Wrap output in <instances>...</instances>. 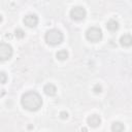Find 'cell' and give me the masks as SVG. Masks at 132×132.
Wrapping results in <instances>:
<instances>
[{
    "label": "cell",
    "instance_id": "6da1fadb",
    "mask_svg": "<svg viewBox=\"0 0 132 132\" xmlns=\"http://www.w3.org/2000/svg\"><path fill=\"white\" fill-rule=\"evenodd\" d=\"M23 107L29 111H36L42 106V98L35 91H28L21 98Z\"/></svg>",
    "mask_w": 132,
    "mask_h": 132
},
{
    "label": "cell",
    "instance_id": "7a4b0ae2",
    "mask_svg": "<svg viewBox=\"0 0 132 132\" xmlns=\"http://www.w3.org/2000/svg\"><path fill=\"white\" fill-rule=\"evenodd\" d=\"M63 33L58 29H51L46 31L44 35V39L50 45H58L63 41Z\"/></svg>",
    "mask_w": 132,
    "mask_h": 132
},
{
    "label": "cell",
    "instance_id": "3957f363",
    "mask_svg": "<svg viewBox=\"0 0 132 132\" xmlns=\"http://www.w3.org/2000/svg\"><path fill=\"white\" fill-rule=\"evenodd\" d=\"M86 38L91 42H98L102 39V31L99 27H90L86 32Z\"/></svg>",
    "mask_w": 132,
    "mask_h": 132
},
{
    "label": "cell",
    "instance_id": "277c9868",
    "mask_svg": "<svg viewBox=\"0 0 132 132\" xmlns=\"http://www.w3.org/2000/svg\"><path fill=\"white\" fill-rule=\"evenodd\" d=\"M12 47L10 44L6 43V42H1L0 43V60L2 62L7 61L11 58L12 56Z\"/></svg>",
    "mask_w": 132,
    "mask_h": 132
},
{
    "label": "cell",
    "instance_id": "5b68a950",
    "mask_svg": "<svg viewBox=\"0 0 132 132\" xmlns=\"http://www.w3.org/2000/svg\"><path fill=\"white\" fill-rule=\"evenodd\" d=\"M87 11L82 6H74L70 10V16L74 21H81L86 18Z\"/></svg>",
    "mask_w": 132,
    "mask_h": 132
},
{
    "label": "cell",
    "instance_id": "8992f818",
    "mask_svg": "<svg viewBox=\"0 0 132 132\" xmlns=\"http://www.w3.org/2000/svg\"><path fill=\"white\" fill-rule=\"evenodd\" d=\"M23 22H24V24H25L27 27H29V28H34V27H36L37 24H38V16H37L36 14H34V13L27 14V15L24 18Z\"/></svg>",
    "mask_w": 132,
    "mask_h": 132
},
{
    "label": "cell",
    "instance_id": "52a82bcc",
    "mask_svg": "<svg viewBox=\"0 0 132 132\" xmlns=\"http://www.w3.org/2000/svg\"><path fill=\"white\" fill-rule=\"evenodd\" d=\"M87 122H88V125H89L90 127L96 128V127L100 126V124H101V118H100L98 114H91V116L88 118Z\"/></svg>",
    "mask_w": 132,
    "mask_h": 132
},
{
    "label": "cell",
    "instance_id": "ba28073f",
    "mask_svg": "<svg viewBox=\"0 0 132 132\" xmlns=\"http://www.w3.org/2000/svg\"><path fill=\"white\" fill-rule=\"evenodd\" d=\"M120 43H121L122 46H125V47L131 46L132 45V36L130 34L122 35L121 38H120Z\"/></svg>",
    "mask_w": 132,
    "mask_h": 132
},
{
    "label": "cell",
    "instance_id": "9c48e42d",
    "mask_svg": "<svg viewBox=\"0 0 132 132\" xmlns=\"http://www.w3.org/2000/svg\"><path fill=\"white\" fill-rule=\"evenodd\" d=\"M43 92L45 95L47 96H55L56 93H57V88L55 85L53 84H46L44 87H43Z\"/></svg>",
    "mask_w": 132,
    "mask_h": 132
},
{
    "label": "cell",
    "instance_id": "30bf717a",
    "mask_svg": "<svg viewBox=\"0 0 132 132\" xmlns=\"http://www.w3.org/2000/svg\"><path fill=\"white\" fill-rule=\"evenodd\" d=\"M119 22L118 21H116V20H113V19H110L107 23H106V28L109 30V31H117L118 29H119Z\"/></svg>",
    "mask_w": 132,
    "mask_h": 132
},
{
    "label": "cell",
    "instance_id": "8fae6325",
    "mask_svg": "<svg viewBox=\"0 0 132 132\" xmlns=\"http://www.w3.org/2000/svg\"><path fill=\"white\" fill-rule=\"evenodd\" d=\"M125 130V126L121 122H113L111 125V131L113 132H121Z\"/></svg>",
    "mask_w": 132,
    "mask_h": 132
},
{
    "label": "cell",
    "instance_id": "7c38bea8",
    "mask_svg": "<svg viewBox=\"0 0 132 132\" xmlns=\"http://www.w3.org/2000/svg\"><path fill=\"white\" fill-rule=\"evenodd\" d=\"M56 57H57L58 60L64 61V60H66V59L68 58V52H67L66 50H60L59 52H57Z\"/></svg>",
    "mask_w": 132,
    "mask_h": 132
},
{
    "label": "cell",
    "instance_id": "4fadbf2b",
    "mask_svg": "<svg viewBox=\"0 0 132 132\" xmlns=\"http://www.w3.org/2000/svg\"><path fill=\"white\" fill-rule=\"evenodd\" d=\"M14 35L16 36V38H20V39H22V38H24L25 37V32L22 30V29H15V31H14Z\"/></svg>",
    "mask_w": 132,
    "mask_h": 132
},
{
    "label": "cell",
    "instance_id": "5bb4252c",
    "mask_svg": "<svg viewBox=\"0 0 132 132\" xmlns=\"http://www.w3.org/2000/svg\"><path fill=\"white\" fill-rule=\"evenodd\" d=\"M93 91H94V93L99 94V93L102 92V87H101L99 84H97V85H95V86L93 87Z\"/></svg>",
    "mask_w": 132,
    "mask_h": 132
},
{
    "label": "cell",
    "instance_id": "9a60e30c",
    "mask_svg": "<svg viewBox=\"0 0 132 132\" xmlns=\"http://www.w3.org/2000/svg\"><path fill=\"white\" fill-rule=\"evenodd\" d=\"M1 84H5L6 82V79H7V77H6V74H5V72H1Z\"/></svg>",
    "mask_w": 132,
    "mask_h": 132
},
{
    "label": "cell",
    "instance_id": "2e32d148",
    "mask_svg": "<svg viewBox=\"0 0 132 132\" xmlns=\"http://www.w3.org/2000/svg\"><path fill=\"white\" fill-rule=\"evenodd\" d=\"M60 118L63 119V120L67 119V118H68V112H67V111H61V112H60Z\"/></svg>",
    "mask_w": 132,
    "mask_h": 132
}]
</instances>
